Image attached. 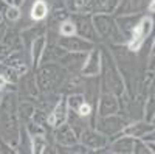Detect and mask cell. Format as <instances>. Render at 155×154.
<instances>
[{
	"label": "cell",
	"instance_id": "9",
	"mask_svg": "<svg viewBox=\"0 0 155 154\" xmlns=\"http://www.w3.org/2000/svg\"><path fill=\"white\" fill-rule=\"evenodd\" d=\"M79 142L85 148H88L90 151L92 149H102L109 145V137L104 135L102 132H99L98 129H88V128H85V129L79 134Z\"/></svg>",
	"mask_w": 155,
	"mask_h": 154
},
{
	"label": "cell",
	"instance_id": "19",
	"mask_svg": "<svg viewBox=\"0 0 155 154\" xmlns=\"http://www.w3.org/2000/svg\"><path fill=\"white\" fill-rule=\"evenodd\" d=\"M64 55H65V50H64L58 42H48L47 41L42 58H41V64H44V62H59V59ZM41 64H39V66H41Z\"/></svg>",
	"mask_w": 155,
	"mask_h": 154
},
{
	"label": "cell",
	"instance_id": "14",
	"mask_svg": "<svg viewBox=\"0 0 155 154\" xmlns=\"http://www.w3.org/2000/svg\"><path fill=\"white\" fill-rule=\"evenodd\" d=\"M67 117H68L67 98L62 97V98L56 103V104H54L53 111L50 112L48 120H47V125H50L51 128H56V126H59V125H62V123H65V121H67Z\"/></svg>",
	"mask_w": 155,
	"mask_h": 154
},
{
	"label": "cell",
	"instance_id": "22",
	"mask_svg": "<svg viewBox=\"0 0 155 154\" xmlns=\"http://www.w3.org/2000/svg\"><path fill=\"white\" fill-rule=\"evenodd\" d=\"M45 44H47V37L41 36V37H37L36 41H33V44L30 45V56H31V64H33L34 69H37V66L41 64V58H42V53H44Z\"/></svg>",
	"mask_w": 155,
	"mask_h": 154
},
{
	"label": "cell",
	"instance_id": "15",
	"mask_svg": "<svg viewBox=\"0 0 155 154\" xmlns=\"http://www.w3.org/2000/svg\"><path fill=\"white\" fill-rule=\"evenodd\" d=\"M54 140L61 146H70L78 143V134L73 128L65 121L54 128Z\"/></svg>",
	"mask_w": 155,
	"mask_h": 154
},
{
	"label": "cell",
	"instance_id": "5",
	"mask_svg": "<svg viewBox=\"0 0 155 154\" xmlns=\"http://www.w3.org/2000/svg\"><path fill=\"white\" fill-rule=\"evenodd\" d=\"M71 20L74 23L78 36H81V37H84V39L93 42V44L98 41V34H96L95 27H93L92 14H88V12H74Z\"/></svg>",
	"mask_w": 155,
	"mask_h": 154
},
{
	"label": "cell",
	"instance_id": "41",
	"mask_svg": "<svg viewBox=\"0 0 155 154\" xmlns=\"http://www.w3.org/2000/svg\"><path fill=\"white\" fill-rule=\"evenodd\" d=\"M6 86H8V84H6V81H5V80L2 78V75H0V89H2V91H3V89H5Z\"/></svg>",
	"mask_w": 155,
	"mask_h": 154
},
{
	"label": "cell",
	"instance_id": "28",
	"mask_svg": "<svg viewBox=\"0 0 155 154\" xmlns=\"http://www.w3.org/2000/svg\"><path fill=\"white\" fill-rule=\"evenodd\" d=\"M47 151V140L44 135H31V152L41 154Z\"/></svg>",
	"mask_w": 155,
	"mask_h": 154
},
{
	"label": "cell",
	"instance_id": "7",
	"mask_svg": "<svg viewBox=\"0 0 155 154\" xmlns=\"http://www.w3.org/2000/svg\"><path fill=\"white\" fill-rule=\"evenodd\" d=\"M58 44L65 50L71 51V53H88L92 48H95V44L90 42L84 37L73 34V36H61L58 39Z\"/></svg>",
	"mask_w": 155,
	"mask_h": 154
},
{
	"label": "cell",
	"instance_id": "40",
	"mask_svg": "<svg viewBox=\"0 0 155 154\" xmlns=\"http://www.w3.org/2000/svg\"><path fill=\"white\" fill-rule=\"evenodd\" d=\"M23 3H25V0H12V5L17 6V8H20Z\"/></svg>",
	"mask_w": 155,
	"mask_h": 154
},
{
	"label": "cell",
	"instance_id": "35",
	"mask_svg": "<svg viewBox=\"0 0 155 154\" xmlns=\"http://www.w3.org/2000/svg\"><path fill=\"white\" fill-rule=\"evenodd\" d=\"M146 121L153 123V89L150 91V98L146 106Z\"/></svg>",
	"mask_w": 155,
	"mask_h": 154
},
{
	"label": "cell",
	"instance_id": "39",
	"mask_svg": "<svg viewBox=\"0 0 155 154\" xmlns=\"http://www.w3.org/2000/svg\"><path fill=\"white\" fill-rule=\"evenodd\" d=\"M6 22H5V17H3V14L0 12V42H2V39L5 37V33H6Z\"/></svg>",
	"mask_w": 155,
	"mask_h": 154
},
{
	"label": "cell",
	"instance_id": "33",
	"mask_svg": "<svg viewBox=\"0 0 155 154\" xmlns=\"http://www.w3.org/2000/svg\"><path fill=\"white\" fill-rule=\"evenodd\" d=\"M27 131L30 135H45V128L42 125L33 121V120H30V123L27 126Z\"/></svg>",
	"mask_w": 155,
	"mask_h": 154
},
{
	"label": "cell",
	"instance_id": "26",
	"mask_svg": "<svg viewBox=\"0 0 155 154\" xmlns=\"http://www.w3.org/2000/svg\"><path fill=\"white\" fill-rule=\"evenodd\" d=\"M0 75H2V78L6 81V84H17L19 80H20V75L5 62H0Z\"/></svg>",
	"mask_w": 155,
	"mask_h": 154
},
{
	"label": "cell",
	"instance_id": "38",
	"mask_svg": "<svg viewBox=\"0 0 155 154\" xmlns=\"http://www.w3.org/2000/svg\"><path fill=\"white\" fill-rule=\"evenodd\" d=\"M12 53V50L6 45V44H3V42H0V62H3L9 55Z\"/></svg>",
	"mask_w": 155,
	"mask_h": 154
},
{
	"label": "cell",
	"instance_id": "12",
	"mask_svg": "<svg viewBox=\"0 0 155 154\" xmlns=\"http://www.w3.org/2000/svg\"><path fill=\"white\" fill-rule=\"evenodd\" d=\"M120 0H88L84 6V12L88 14H113Z\"/></svg>",
	"mask_w": 155,
	"mask_h": 154
},
{
	"label": "cell",
	"instance_id": "29",
	"mask_svg": "<svg viewBox=\"0 0 155 154\" xmlns=\"http://www.w3.org/2000/svg\"><path fill=\"white\" fill-rule=\"evenodd\" d=\"M59 34L61 36H73L76 34V28H74V23L71 19H67L59 23Z\"/></svg>",
	"mask_w": 155,
	"mask_h": 154
},
{
	"label": "cell",
	"instance_id": "21",
	"mask_svg": "<svg viewBox=\"0 0 155 154\" xmlns=\"http://www.w3.org/2000/svg\"><path fill=\"white\" fill-rule=\"evenodd\" d=\"M153 131V125L149 123V121H137V123H132V125H126L124 129H123V134H127L134 139H141L144 134Z\"/></svg>",
	"mask_w": 155,
	"mask_h": 154
},
{
	"label": "cell",
	"instance_id": "31",
	"mask_svg": "<svg viewBox=\"0 0 155 154\" xmlns=\"http://www.w3.org/2000/svg\"><path fill=\"white\" fill-rule=\"evenodd\" d=\"M3 17L8 19L9 22H17L20 19V8H17L14 5H8L6 9L3 11Z\"/></svg>",
	"mask_w": 155,
	"mask_h": 154
},
{
	"label": "cell",
	"instance_id": "37",
	"mask_svg": "<svg viewBox=\"0 0 155 154\" xmlns=\"http://www.w3.org/2000/svg\"><path fill=\"white\" fill-rule=\"evenodd\" d=\"M76 112H78V114H79V115H81V117H85V118H87V117H88V115H90V114H92V106H90V104H88V103H87V101H84V103H82V104H81L79 108H78V111H76Z\"/></svg>",
	"mask_w": 155,
	"mask_h": 154
},
{
	"label": "cell",
	"instance_id": "36",
	"mask_svg": "<svg viewBox=\"0 0 155 154\" xmlns=\"http://www.w3.org/2000/svg\"><path fill=\"white\" fill-rule=\"evenodd\" d=\"M134 152L135 154H147L150 152V149L147 148V145L140 139H135V143H134Z\"/></svg>",
	"mask_w": 155,
	"mask_h": 154
},
{
	"label": "cell",
	"instance_id": "32",
	"mask_svg": "<svg viewBox=\"0 0 155 154\" xmlns=\"http://www.w3.org/2000/svg\"><path fill=\"white\" fill-rule=\"evenodd\" d=\"M68 19V12L67 9H64L62 6H54L53 12H51V20L56 22V23H61L64 20H67Z\"/></svg>",
	"mask_w": 155,
	"mask_h": 154
},
{
	"label": "cell",
	"instance_id": "3",
	"mask_svg": "<svg viewBox=\"0 0 155 154\" xmlns=\"http://www.w3.org/2000/svg\"><path fill=\"white\" fill-rule=\"evenodd\" d=\"M101 83H102V92H112L115 95H121L124 92V81L120 75L118 69L115 67L113 61L109 56L101 58Z\"/></svg>",
	"mask_w": 155,
	"mask_h": 154
},
{
	"label": "cell",
	"instance_id": "43",
	"mask_svg": "<svg viewBox=\"0 0 155 154\" xmlns=\"http://www.w3.org/2000/svg\"><path fill=\"white\" fill-rule=\"evenodd\" d=\"M2 98H3V92H2V89H0V103H2Z\"/></svg>",
	"mask_w": 155,
	"mask_h": 154
},
{
	"label": "cell",
	"instance_id": "27",
	"mask_svg": "<svg viewBox=\"0 0 155 154\" xmlns=\"http://www.w3.org/2000/svg\"><path fill=\"white\" fill-rule=\"evenodd\" d=\"M36 108L33 106V103L30 101H17V114H19V118H25V120H31L33 114H34Z\"/></svg>",
	"mask_w": 155,
	"mask_h": 154
},
{
	"label": "cell",
	"instance_id": "1",
	"mask_svg": "<svg viewBox=\"0 0 155 154\" xmlns=\"http://www.w3.org/2000/svg\"><path fill=\"white\" fill-rule=\"evenodd\" d=\"M0 132L3 139L12 146H17L20 128L17 114V98L12 94H6L0 103Z\"/></svg>",
	"mask_w": 155,
	"mask_h": 154
},
{
	"label": "cell",
	"instance_id": "18",
	"mask_svg": "<svg viewBox=\"0 0 155 154\" xmlns=\"http://www.w3.org/2000/svg\"><path fill=\"white\" fill-rule=\"evenodd\" d=\"M134 143H135V139L127 135V134H118L112 145H110V151L116 152V154H130L134 152Z\"/></svg>",
	"mask_w": 155,
	"mask_h": 154
},
{
	"label": "cell",
	"instance_id": "13",
	"mask_svg": "<svg viewBox=\"0 0 155 154\" xmlns=\"http://www.w3.org/2000/svg\"><path fill=\"white\" fill-rule=\"evenodd\" d=\"M101 51L99 48H92L87 53V58H85V62L81 69V73L84 76H96L101 73Z\"/></svg>",
	"mask_w": 155,
	"mask_h": 154
},
{
	"label": "cell",
	"instance_id": "30",
	"mask_svg": "<svg viewBox=\"0 0 155 154\" xmlns=\"http://www.w3.org/2000/svg\"><path fill=\"white\" fill-rule=\"evenodd\" d=\"M85 101V97L82 94H71L68 98H67V104H68V109L71 111H78L82 103Z\"/></svg>",
	"mask_w": 155,
	"mask_h": 154
},
{
	"label": "cell",
	"instance_id": "44",
	"mask_svg": "<svg viewBox=\"0 0 155 154\" xmlns=\"http://www.w3.org/2000/svg\"><path fill=\"white\" fill-rule=\"evenodd\" d=\"M84 2H85V3H87V2H88V0H84Z\"/></svg>",
	"mask_w": 155,
	"mask_h": 154
},
{
	"label": "cell",
	"instance_id": "42",
	"mask_svg": "<svg viewBox=\"0 0 155 154\" xmlns=\"http://www.w3.org/2000/svg\"><path fill=\"white\" fill-rule=\"evenodd\" d=\"M5 3H8V5H12V0H3Z\"/></svg>",
	"mask_w": 155,
	"mask_h": 154
},
{
	"label": "cell",
	"instance_id": "17",
	"mask_svg": "<svg viewBox=\"0 0 155 154\" xmlns=\"http://www.w3.org/2000/svg\"><path fill=\"white\" fill-rule=\"evenodd\" d=\"M85 58H87V53H71V51H65V55L59 59V64L65 70H70V72L79 70L81 72L84 62H85Z\"/></svg>",
	"mask_w": 155,
	"mask_h": 154
},
{
	"label": "cell",
	"instance_id": "23",
	"mask_svg": "<svg viewBox=\"0 0 155 154\" xmlns=\"http://www.w3.org/2000/svg\"><path fill=\"white\" fill-rule=\"evenodd\" d=\"M45 31H47V27L44 23L41 25H36V27L33 28H28L27 31H25L22 34V41H23V45L27 47V45H31L33 41H36L37 37H41V36H45Z\"/></svg>",
	"mask_w": 155,
	"mask_h": 154
},
{
	"label": "cell",
	"instance_id": "20",
	"mask_svg": "<svg viewBox=\"0 0 155 154\" xmlns=\"http://www.w3.org/2000/svg\"><path fill=\"white\" fill-rule=\"evenodd\" d=\"M3 62L8 64L9 67H12L20 76L28 72V61H27V58L23 56L22 50H20V51H12V53H11Z\"/></svg>",
	"mask_w": 155,
	"mask_h": 154
},
{
	"label": "cell",
	"instance_id": "8",
	"mask_svg": "<svg viewBox=\"0 0 155 154\" xmlns=\"http://www.w3.org/2000/svg\"><path fill=\"white\" fill-rule=\"evenodd\" d=\"M124 126H126V121L118 114L107 115V117H98V121H96V129L107 137L121 134Z\"/></svg>",
	"mask_w": 155,
	"mask_h": 154
},
{
	"label": "cell",
	"instance_id": "34",
	"mask_svg": "<svg viewBox=\"0 0 155 154\" xmlns=\"http://www.w3.org/2000/svg\"><path fill=\"white\" fill-rule=\"evenodd\" d=\"M31 120L44 126V125H47L48 115H47V112H45V111H42V109H36V111H34V114H33V117H31Z\"/></svg>",
	"mask_w": 155,
	"mask_h": 154
},
{
	"label": "cell",
	"instance_id": "4",
	"mask_svg": "<svg viewBox=\"0 0 155 154\" xmlns=\"http://www.w3.org/2000/svg\"><path fill=\"white\" fill-rule=\"evenodd\" d=\"M92 20L95 31L101 39H106L112 44H123L126 41L116 27L115 17L112 14H92Z\"/></svg>",
	"mask_w": 155,
	"mask_h": 154
},
{
	"label": "cell",
	"instance_id": "24",
	"mask_svg": "<svg viewBox=\"0 0 155 154\" xmlns=\"http://www.w3.org/2000/svg\"><path fill=\"white\" fill-rule=\"evenodd\" d=\"M48 11H50V8H48V3L45 0H36L31 6V11H30L31 19L36 20V22H41L48 16Z\"/></svg>",
	"mask_w": 155,
	"mask_h": 154
},
{
	"label": "cell",
	"instance_id": "2",
	"mask_svg": "<svg viewBox=\"0 0 155 154\" xmlns=\"http://www.w3.org/2000/svg\"><path fill=\"white\" fill-rule=\"evenodd\" d=\"M64 75H65V69H64L59 62H44L36 72V83L37 89L42 94L51 92L54 87H58L64 81Z\"/></svg>",
	"mask_w": 155,
	"mask_h": 154
},
{
	"label": "cell",
	"instance_id": "10",
	"mask_svg": "<svg viewBox=\"0 0 155 154\" xmlns=\"http://www.w3.org/2000/svg\"><path fill=\"white\" fill-rule=\"evenodd\" d=\"M152 0H120L118 6L112 16H127V14H141L147 9Z\"/></svg>",
	"mask_w": 155,
	"mask_h": 154
},
{
	"label": "cell",
	"instance_id": "25",
	"mask_svg": "<svg viewBox=\"0 0 155 154\" xmlns=\"http://www.w3.org/2000/svg\"><path fill=\"white\" fill-rule=\"evenodd\" d=\"M3 44H6L12 51H20L23 48V41H22V37L16 33V31H11V30H6L5 33V37L2 39Z\"/></svg>",
	"mask_w": 155,
	"mask_h": 154
},
{
	"label": "cell",
	"instance_id": "6",
	"mask_svg": "<svg viewBox=\"0 0 155 154\" xmlns=\"http://www.w3.org/2000/svg\"><path fill=\"white\" fill-rule=\"evenodd\" d=\"M150 31H152V19L147 17V16H141L135 30L132 31L130 37H129V41H127V50L137 51L141 45H143V42L146 41V37L149 36Z\"/></svg>",
	"mask_w": 155,
	"mask_h": 154
},
{
	"label": "cell",
	"instance_id": "16",
	"mask_svg": "<svg viewBox=\"0 0 155 154\" xmlns=\"http://www.w3.org/2000/svg\"><path fill=\"white\" fill-rule=\"evenodd\" d=\"M141 16L143 14H127V16H113L115 17V23L116 27H118L120 33L126 37V39L129 41V37H130L132 31L135 30L138 20L141 19Z\"/></svg>",
	"mask_w": 155,
	"mask_h": 154
},
{
	"label": "cell",
	"instance_id": "11",
	"mask_svg": "<svg viewBox=\"0 0 155 154\" xmlns=\"http://www.w3.org/2000/svg\"><path fill=\"white\" fill-rule=\"evenodd\" d=\"M120 111V101L115 94L112 92H102L98 101V117H107V115L118 114Z\"/></svg>",
	"mask_w": 155,
	"mask_h": 154
}]
</instances>
